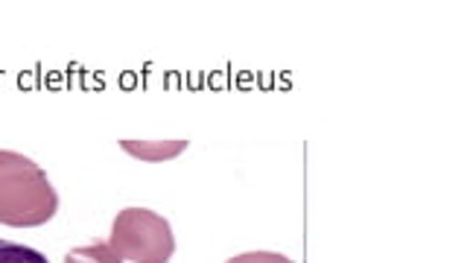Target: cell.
I'll list each match as a JSON object with an SVG mask.
<instances>
[{
	"label": "cell",
	"instance_id": "7a4b0ae2",
	"mask_svg": "<svg viewBox=\"0 0 467 263\" xmlns=\"http://www.w3.org/2000/svg\"><path fill=\"white\" fill-rule=\"evenodd\" d=\"M109 243L131 263H170L175 252L170 223L150 208H123L114 216Z\"/></svg>",
	"mask_w": 467,
	"mask_h": 263
},
{
	"label": "cell",
	"instance_id": "3957f363",
	"mask_svg": "<svg viewBox=\"0 0 467 263\" xmlns=\"http://www.w3.org/2000/svg\"><path fill=\"white\" fill-rule=\"evenodd\" d=\"M65 263H123V258L114 252L111 243H94V246H82L73 248L65 255Z\"/></svg>",
	"mask_w": 467,
	"mask_h": 263
},
{
	"label": "cell",
	"instance_id": "277c9868",
	"mask_svg": "<svg viewBox=\"0 0 467 263\" xmlns=\"http://www.w3.org/2000/svg\"><path fill=\"white\" fill-rule=\"evenodd\" d=\"M187 146V141H172V143H135V141H123V150L140 158H172L179 155Z\"/></svg>",
	"mask_w": 467,
	"mask_h": 263
},
{
	"label": "cell",
	"instance_id": "8992f818",
	"mask_svg": "<svg viewBox=\"0 0 467 263\" xmlns=\"http://www.w3.org/2000/svg\"><path fill=\"white\" fill-rule=\"evenodd\" d=\"M225 263H292V260L277 252H245V255H237Z\"/></svg>",
	"mask_w": 467,
	"mask_h": 263
},
{
	"label": "cell",
	"instance_id": "6da1fadb",
	"mask_svg": "<svg viewBox=\"0 0 467 263\" xmlns=\"http://www.w3.org/2000/svg\"><path fill=\"white\" fill-rule=\"evenodd\" d=\"M58 211V194L36 161L0 150V223L9 228H36Z\"/></svg>",
	"mask_w": 467,
	"mask_h": 263
},
{
	"label": "cell",
	"instance_id": "5b68a950",
	"mask_svg": "<svg viewBox=\"0 0 467 263\" xmlns=\"http://www.w3.org/2000/svg\"><path fill=\"white\" fill-rule=\"evenodd\" d=\"M0 263H50L38 248L24 246V243H12V240H0Z\"/></svg>",
	"mask_w": 467,
	"mask_h": 263
}]
</instances>
